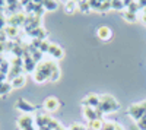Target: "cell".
Segmentation results:
<instances>
[{
  "instance_id": "cell-1",
  "label": "cell",
  "mask_w": 146,
  "mask_h": 130,
  "mask_svg": "<svg viewBox=\"0 0 146 130\" xmlns=\"http://www.w3.org/2000/svg\"><path fill=\"white\" fill-rule=\"evenodd\" d=\"M53 67H54L53 62H41L38 66H36V69H35V75H34L35 82L42 84V82H45L47 79H50Z\"/></svg>"
},
{
  "instance_id": "cell-2",
  "label": "cell",
  "mask_w": 146,
  "mask_h": 130,
  "mask_svg": "<svg viewBox=\"0 0 146 130\" xmlns=\"http://www.w3.org/2000/svg\"><path fill=\"white\" fill-rule=\"evenodd\" d=\"M100 98H101V104L96 108V111H100L101 114L102 113H111V111H115L118 108V102L111 95H102Z\"/></svg>"
},
{
  "instance_id": "cell-3",
  "label": "cell",
  "mask_w": 146,
  "mask_h": 130,
  "mask_svg": "<svg viewBox=\"0 0 146 130\" xmlns=\"http://www.w3.org/2000/svg\"><path fill=\"white\" fill-rule=\"evenodd\" d=\"M18 126L22 130H35V127H34V119H32L29 114H23L21 119L18 120Z\"/></svg>"
},
{
  "instance_id": "cell-4",
  "label": "cell",
  "mask_w": 146,
  "mask_h": 130,
  "mask_svg": "<svg viewBox=\"0 0 146 130\" xmlns=\"http://www.w3.org/2000/svg\"><path fill=\"white\" fill-rule=\"evenodd\" d=\"M101 104V98L94 95V94H91V95H88L86 98L83 99V105L85 107H92V108H98Z\"/></svg>"
},
{
  "instance_id": "cell-5",
  "label": "cell",
  "mask_w": 146,
  "mask_h": 130,
  "mask_svg": "<svg viewBox=\"0 0 146 130\" xmlns=\"http://www.w3.org/2000/svg\"><path fill=\"white\" fill-rule=\"evenodd\" d=\"M83 114L86 115V119L89 120V121H94V120H98V119H101V113L100 111H96L95 108H92V107H85V110H83Z\"/></svg>"
},
{
  "instance_id": "cell-6",
  "label": "cell",
  "mask_w": 146,
  "mask_h": 130,
  "mask_svg": "<svg viewBox=\"0 0 146 130\" xmlns=\"http://www.w3.org/2000/svg\"><path fill=\"white\" fill-rule=\"evenodd\" d=\"M58 105H60V102H58V99L56 97H48L45 99V102H44V108L47 111H56L58 108Z\"/></svg>"
},
{
  "instance_id": "cell-7",
  "label": "cell",
  "mask_w": 146,
  "mask_h": 130,
  "mask_svg": "<svg viewBox=\"0 0 146 130\" xmlns=\"http://www.w3.org/2000/svg\"><path fill=\"white\" fill-rule=\"evenodd\" d=\"M96 35H98V38H100V40H102V41H108L110 38H111L113 32H111V29H110L108 27H101V28L98 29V32H96Z\"/></svg>"
},
{
  "instance_id": "cell-8",
  "label": "cell",
  "mask_w": 146,
  "mask_h": 130,
  "mask_svg": "<svg viewBox=\"0 0 146 130\" xmlns=\"http://www.w3.org/2000/svg\"><path fill=\"white\" fill-rule=\"evenodd\" d=\"M16 107H18V110H21V111H23V113H32L34 110H35V107L34 105H31L29 102H27V101H23V99H19L18 102H16Z\"/></svg>"
},
{
  "instance_id": "cell-9",
  "label": "cell",
  "mask_w": 146,
  "mask_h": 130,
  "mask_svg": "<svg viewBox=\"0 0 146 130\" xmlns=\"http://www.w3.org/2000/svg\"><path fill=\"white\" fill-rule=\"evenodd\" d=\"M48 54L50 56H53L54 58H62L63 57V50L60 48L58 45H56V44H50V48H48Z\"/></svg>"
},
{
  "instance_id": "cell-10",
  "label": "cell",
  "mask_w": 146,
  "mask_h": 130,
  "mask_svg": "<svg viewBox=\"0 0 146 130\" xmlns=\"http://www.w3.org/2000/svg\"><path fill=\"white\" fill-rule=\"evenodd\" d=\"M102 126H104V121L101 119H98V120L88 123V130H102Z\"/></svg>"
},
{
  "instance_id": "cell-11",
  "label": "cell",
  "mask_w": 146,
  "mask_h": 130,
  "mask_svg": "<svg viewBox=\"0 0 146 130\" xmlns=\"http://www.w3.org/2000/svg\"><path fill=\"white\" fill-rule=\"evenodd\" d=\"M10 84H12V88H21V86H23V85H25V76H23V75H21V76L15 78L13 80L10 82Z\"/></svg>"
},
{
  "instance_id": "cell-12",
  "label": "cell",
  "mask_w": 146,
  "mask_h": 130,
  "mask_svg": "<svg viewBox=\"0 0 146 130\" xmlns=\"http://www.w3.org/2000/svg\"><path fill=\"white\" fill-rule=\"evenodd\" d=\"M10 89H12V84H9V82H2V84H0V95L6 97Z\"/></svg>"
},
{
  "instance_id": "cell-13",
  "label": "cell",
  "mask_w": 146,
  "mask_h": 130,
  "mask_svg": "<svg viewBox=\"0 0 146 130\" xmlns=\"http://www.w3.org/2000/svg\"><path fill=\"white\" fill-rule=\"evenodd\" d=\"M58 6L57 2H54V0H47V2H42V7L45 10H56Z\"/></svg>"
},
{
  "instance_id": "cell-14",
  "label": "cell",
  "mask_w": 146,
  "mask_h": 130,
  "mask_svg": "<svg viewBox=\"0 0 146 130\" xmlns=\"http://www.w3.org/2000/svg\"><path fill=\"white\" fill-rule=\"evenodd\" d=\"M5 32L7 35V38H15L16 35H18V28H15V27H6L5 28Z\"/></svg>"
},
{
  "instance_id": "cell-15",
  "label": "cell",
  "mask_w": 146,
  "mask_h": 130,
  "mask_svg": "<svg viewBox=\"0 0 146 130\" xmlns=\"http://www.w3.org/2000/svg\"><path fill=\"white\" fill-rule=\"evenodd\" d=\"M123 18H124L126 21H129V22H136V21H137L136 13H131L130 10H126V12H124V13H123Z\"/></svg>"
},
{
  "instance_id": "cell-16",
  "label": "cell",
  "mask_w": 146,
  "mask_h": 130,
  "mask_svg": "<svg viewBox=\"0 0 146 130\" xmlns=\"http://www.w3.org/2000/svg\"><path fill=\"white\" fill-rule=\"evenodd\" d=\"M58 78H60V70H58L57 64H54V67H53V70H51V76H50V80L56 82V80H58Z\"/></svg>"
},
{
  "instance_id": "cell-17",
  "label": "cell",
  "mask_w": 146,
  "mask_h": 130,
  "mask_svg": "<svg viewBox=\"0 0 146 130\" xmlns=\"http://www.w3.org/2000/svg\"><path fill=\"white\" fill-rule=\"evenodd\" d=\"M10 67H12V66L9 64V62H6V60H5L2 64H0V73L7 75V73H9V70H10Z\"/></svg>"
},
{
  "instance_id": "cell-18",
  "label": "cell",
  "mask_w": 146,
  "mask_h": 130,
  "mask_svg": "<svg viewBox=\"0 0 146 130\" xmlns=\"http://www.w3.org/2000/svg\"><path fill=\"white\" fill-rule=\"evenodd\" d=\"M76 7H78V3H75V2H67L66 6H64V10L67 12V13H72V12H75Z\"/></svg>"
},
{
  "instance_id": "cell-19",
  "label": "cell",
  "mask_w": 146,
  "mask_h": 130,
  "mask_svg": "<svg viewBox=\"0 0 146 130\" xmlns=\"http://www.w3.org/2000/svg\"><path fill=\"white\" fill-rule=\"evenodd\" d=\"M78 7H79L80 12H89V10H91L89 2H79V3H78Z\"/></svg>"
},
{
  "instance_id": "cell-20",
  "label": "cell",
  "mask_w": 146,
  "mask_h": 130,
  "mask_svg": "<svg viewBox=\"0 0 146 130\" xmlns=\"http://www.w3.org/2000/svg\"><path fill=\"white\" fill-rule=\"evenodd\" d=\"M123 7H124V2H120V0H114V2H111V9L121 10Z\"/></svg>"
},
{
  "instance_id": "cell-21",
  "label": "cell",
  "mask_w": 146,
  "mask_h": 130,
  "mask_svg": "<svg viewBox=\"0 0 146 130\" xmlns=\"http://www.w3.org/2000/svg\"><path fill=\"white\" fill-rule=\"evenodd\" d=\"M48 48H50V42H48V41H42L38 50H40L41 53H48Z\"/></svg>"
},
{
  "instance_id": "cell-22",
  "label": "cell",
  "mask_w": 146,
  "mask_h": 130,
  "mask_svg": "<svg viewBox=\"0 0 146 130\" xmlns=\"http://www.w3.org/2000/svg\"><path fill=\"white\" fill-rule=\"evenodd\" d=\"M101 3H102V2H100V0H91V2H89L91 10H92V9H96V10H100V7H101Z\"/></svg>"
},
{
  "instance_id": "cell-23",
  "label": "cell",
  "mask_w": 146,
  "mask_h": 130,
  "mask_svg": "<svg viewBox=\"0 0 146 130\" xmlns=\"http://www.w3.org/2000/svg\"><path fill=\"white\" fill-rule=\"evenodd\" d=\"M110 9H111V2H102L101 7H100V12H107Z\"/></svg>"
},
{
  "instance_id": "cell-24",
  "label": "cell",
  "mask_w": 146,
  "mask_h": 130,
  "mask_svg": "<svg viewBox=\"0 0 146 130\" xmlns=\"http://www.w3.org/2000/svg\"><path fill=\"white\" fill-rule=\"evenodd\" d=\"M137 126H139V129L140 130H146V114L142 117V119L137 121Z\"/></svg>"
},
{
  "instance_id": "cell-25",
  "label": "cell",
  "mask_w": 146,
  "mask_h": 130,
  "mask_svg": "<svg viewBox=\"0 0 146 130\" xmlns=\"http://www.w3.org/2000/svg\"><path fill=\"white\" fill-rule=\"evenodd\" d=\"M115 127H117V124H114V123H104L102 130H115Z\"/></svg>"
},
{
  "instance_id": "cell-26",
  "label": "cell",
  "mask_w": 146,
  "mask_h": 130,
  "mask_svg": "<svg viewBox=\"0 0 146 130\" xmlns=\"http://www.w3.org/2000/svg\"><path fill=\"white\" fill-rule=\"evenodd\" d=\"M70 130H85V127L80 126V124H73V126L70 127Z\"/></svg>"
},
{
  "instance_id": "cell-27",
  "label": "cell",
  "mask_w": 146,
  "mask_h": 130,
  "mask_svg": "<svg viewBox=\"0 0 146 130\" xmlns=\"http://www.w3.org/2000/svg\"><path fill=\"white\" fill-rule=\"evenodd\" d=\"M142 19H143V22L146 23V9H143V12H142Z\"/></svg>"
},
{
  "instance_id": "cell-28",
  "label": "cell",
  "mask_w": 146,
  "mask_h": 130,
  "mask_svg": "<svg viewBox=\"0 0 146 130\" xmlns=\"http://www.w3.org/2000/svg\"><path fill=\"white\" fill-rule=\"evenodd\" d=\"M3 62H5V60H3V57H2V56H0V64H2Z\"/></svg>"
},
{
  "instance_id": "cell-29",
  "label": "cell",
  "mask_w": 146,
  "mask_h": 130,
  "mask_svg": "<svg viewBox=\"0 0 146 130\" xmlns=\"http://www.w3.org/2000/svg\"><path fill=\"white\" fill-rule=\"evenodd\" d=\"M57 130H63V127H60V129H57Z\"/></svg>"
}]
</instances>
